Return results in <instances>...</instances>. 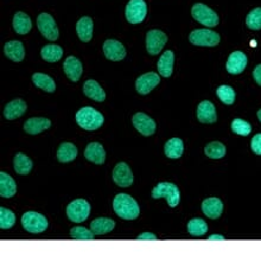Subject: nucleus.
I'll list each match as a JSON object with an SVG mask.
<instances>
[{
  "label": "nucleus",
  "mask_w": 261,
  "mask_h": 262,
  "mask_svg": "<svg viewBox=\"0 0 261 262\" xmlns=\"http://www.w3.org/2000/svg\"><path fill=\"white\" fill-rule=\"evenodd\" d=\"M114 212L120 219L126 221L136 220L140 214L139 205L132 197L126 193H119L113 201Z\"/></svg>",
  "instance_id": "obj_1"
},
{
  "label": "nucleus",
  "mask_w": 261,
  "mask_h": 262,
  "mask_svg": "<svg viewBox=\"0 0 261 262\" xmlns=\"http://www.w3.org/2000/svg\"><path fill=\"white\" fill-rule=\"evenodd\" d=\"M103 115L92 107L81 108L76 113L77 125L85 130H95L103 125Z\"/></svg>",
  "instance_id": "obj_2"
},
{
  "label": "nucleus",
  "mask_w": 261,
  "mask_h": 262,
  "mask_svg": "<svg viewBox=\"0 0 261 262\" xmlns=\"http://www.w3.org/2000/svg\"><path fill=\"white\" fill-rule=\"evenodd\" d=\"M152 198H155V200L165 198L170 207L175 208L177 207L178 203H180L181 194L180 190H178L177 186L172 184V183L162 182L157 186H155L154 190H152Z\"/></svg>",
  "instance_id": "obj_3"
},
{
  "label": "nucleus",
  "mask_w": 261,
  "mask_h": 262,
  "mask_svg": "<svg viewBox=\"0 0 261 262\" xmlns=\"http://www.w3.org/2000/svg\"><path fill=\"white\" fill-rule=\"evenodd\" d=\"M21 224L24 229L31 234H39L47 230L48 221L42 214L35 211H28L21 216Z\"/></svg>",
  "instance_id": "obj_4"
},
{
  "label": "nucleus",
  "mask_w": 261,
  "mask_h": 262,
  "mask_svg": "<svg viewBox=\"0 0 261 262\" xmlns=\"http://www.w3.org/2000/svg\"><path fill=\"white\" fill-rule=\"evenodd\" d=\"M191 14L195 18V20L208 26V28H214L219 24L217 13L204 4H195L191 9Z\"/></svg>",
  "instance_id": "obj_5"
},
{
  "label": "nucleus",
  "mask_w": 261,
  "mask_h": 262,
  "mask_svg": "<svg viewBox=\"0 0 261 262\" xmlns=\"http://www.w3.org/2000/svg\"><path fill=\"white\" fill-rule=\"evenodd\" d=\"M189 39L193 46L215 47L220 43V35L212 30L197 29L190 33Z\"/></svg>",
  "instance_id": "obj_6"
},
{
  "label": "nucleus",
  "mask_w": 261,
  "mask_h": 262,
  "mask_svg": "<svg viewBox=\"0 0 261 262\" xmlns=\"http://www.w3.org/2000/svg\"><path fill=\"white\" fill-rule=\"evenodd\" d=\"M91 214V204L85 200H75L67 207V216L72 222H84Z\"/></svg>",
  "instance_id": "obj_7"
},
{
  "label": "nucleus",
  "mask_w": 261,
  "mask_h": 262,
  "mask_svg": "<svg viewBox=\"0 0 261 262\" xmlns=\"http://www.w3.org/2000/svg\"><path fill=\"white\" fill-rule=\"evenodd\" d=\"M37 26L39 31L46 37L48 40H57L58 39V28L54 18L49 13H40L37 18Z\"/></svg>",
  "instance_id": "obj_8"
},
{
  "label": "nucleus",
  "mask_w": 261,
  "mask_h": 262,
  "mask_svg": "<svg viewBox=\"0 0 261 262\" xmlns=\"http://www.w3.org/2000/svg\"><path fill=\"white\" fill-rule=\"evenodd\" d=\"M147 14V5L144 0H130L126 6V19L130 24H139Z\"/></svg>",
  "instance_id": "obj_9"
},
{
  "label": "nucleus",
  "mask_w": 261,
  "mask_h": 262,
  "mask_svg": "<svg viewBox=\"0 0 261 262\" xmlns=\"http://www.w3.org/2000/svg\"><path fill=\"white\" fill-rule=\"evenodd\" d=\"M167 42V36L160 30H150L146 35V49L150 55H157L162 51Z\"/></svg>",
  "instance_id": "obj_10"
},
{
  "label": "nucleus",
  "mask_w": 261,
  "mask_h": 262,
  "mask_svg": "<svg viewBox=\"0 0 261 262\" xmlns=\"http://www.w3.org/2000/svg\"><path fill=\"white\" fill-rule=\"evenodd\" d=\"M134 128L145 137H150L156 130V122L154 119L145 113H136L132 118Z\"/></svg>",
  "instance_id": "obj_11"
},
{
  "label": "nucleus",
  "mask_w": 261,
  "mask_h": 262,
  "mask_svg": "<svg viewBox=\"0 0 261 262\" xmlns=\"http://www.w3.org/2000/svg\"><path fill=\"white\" fill-rule=\"evenodd\" d=\"M113 181L120 188H128L133 184V173L126 163H119L113 170Z\"/></svg>",
  "instance_id": "obj_12"
},
{
  "label": "nucleus",
  "mask_w": 261,
  "mask_h": 262,
  "mask_svg": "<svg viewBox=\"0 0 261 262\" xmlns=\"http://www.w3.org/2000/svg\"><path fill=\"white\" fill-rule=\"evenodd\" d=\"M160 77L156 73H147L141 75L136 81V89L141 95H147L152 89L159 84Z\"/></svg>",
  "instance_id": "obj_13"
},
{
  "label": "nucleus",
  "mask_w": 261,
  "mask_h": 262,
  "mask_svg": "<svg viewBox=\"0 0 261 262\" xmlns=\"http://www.w3.org/2000/svg\"><path fill=\"white\" fill-rule=\"evenodd\" d=\"M103 52L104 56L110 61L118 62L126 57V49L120 42L114 39H108L103 43Z\"/></svg>",
  "instance_id": "obj_14"
},
{
  "label": "nucleus",
  "mask_w": 261,
  "mask_h": 262,
  "mask_svg": "<svg viewBox=\"0 0 261 262\" xmlns=\"http://www.w3.org/2000/svg\"><path fill=\"white\" fill-rule=\"evenodd\" d=\"M246 66H247V57L244 52L234 51L229 55L228 61H227L226 68L227 72L232 75H238L244 72Z\"/></svg>",
  "instance_id": "obj_15"
},
{
  "label": "nucleus",
  "mask_w": 261,
  "mask_h": 262,
  "mask_svg": "<svg viewBox=\"0 0 261 262\" xmlns=\"http://www.w3.org/2000/svg\"><path fill=\"white\" fill-rule=\"evenodd\" d=\"M197 119L202 123H214L217 121L215 106L210 101H202L197 107Z\"/></svg>",
  "instance_id": "obj_16"
},
{
  "label": "nucleus",
  "mask_w": 261,
  "mask_h": 262,
  "mask_svg": "<svg viewBox=\"0 0 261 262\" xmlns=\"http://www.w3.org/2000/svg\"><path fill=\"white\" fill-rule=\"evenodd\" d=\"M84 157L85 159L96 164V165H102L106 160V152L100 143H91L84 149Z\"/></svg>",
  "instance_id": "obj_17"
},
{
  "label": "nucleus",
  "mask_w": 261,
  "mask_h": 262,
  "mask_svg": "<svg viewBox=\"0 0 261 262\" xmlns=\"http://www.w3.org/2000/svg\"><path fill=\"white\" fill-rule=\"evenodd\" d=\"M223 211V203L219 198L211 197L202 202V212L211 220H217Z\"/></svg>",
  "instance_id": "obj_18"
},
{
  "label": "nucleus",
  "mask_w": 261,
  "mask_h": 262,
  "mask_svg": "<svg viewBox=\"0 0 261 262\" xmlns=\"http://www.w3.org/2000/svg\"><path fill=\"white\" fill-rule=\"evenodd\" d=\"M51 121L47 118H30L24 123V130L28 134L36 136L43 130L50 128Z\"/></svg>",
  "instance_id": "obj_19"
},
{
  "label": "nucleus",
  "mask_w": 261,
  "mask_h": 262,
  "mask_svg": "<svg viewBox=\"0 0 261 262\" xmlns=\"http://www.w3.org/2000/svg\"><path fill=\"white\" fill-rule=\"evenodd\" d=\"M63 69H64L67 77L73 82H77L80 80L82 72H83L82 63L76 57H74V56H69L66 59L64 63H63Z\"/></svg>",
  "instance_id": "obj_20"
},
{
  "label": "nucleus",
  "mask_w": 261,
  "mask_h": 262,
  "mask_svg": "<svg viewBox=\"0 0 261 262\" xmlns=\"http://www.w3.org/2000/svg\"><path fill=\"white\" fill-rule=\"evenodd\" d=\"M4 54L13 62H21L25 57L23 43L19 40H11L4 46Z\"/></svg>",
  "instance_id": "obj_21"
},
{
  "label": "nucleus",
  "mask_w": 261,
  "mask_h": 262,
  "mask_svg": "<svg viewBox=\"0 0 261 262\" xmlns=\"http://www.w3.org/2000/svg\"><path fill=\"white\" fill-rule=\"evenodd\" d=\"M83 93L89 99L96 101V102H103L106 100V93L98 82L94 80H88L83 84Z\"/></svg>",
  "instance_id": "obj_22"
},
{
  "label": "nucleus",
  "mask_w": 261,
  "mask_h": 262,
  "mask_svg": "<svg viewBox=\"0 0 261 262\" xmlns=\"http://www.w3.org/2000/svg\"><path fill=\"white\" fill-rule=\"evenodd\" d=\"M17 193L16 181L5 172H0V196L11 198Z\"/></svg>",
  "instance_id": "obj_23"
},
{
  "label": "nucleus",
  "mask_w": 261,
  "mask_h": 262,
  "mask_svg": "<svg viewBox=\"0 0 261 262\" xmlns=\"http://www.w3.org/2000/svg\"><path fill=\"white\" fill-rule=\"evenodd\" d=\"M173 61H175V55L171 50H167L162 55V57L159 58L158 64H157V68H158L159 74L162 75L163 77H170L173 72Z\"/></svg>",
  "instance_id": "obj_24"
},
{
  "label": "nucleus",
  "mask_w": 261,
  "mask_h": 262,
  "mask_svg": "<svg viewBox=\"0 0 261 262\" xmlns=\"http://www.w3.org/2000/svg\"><path fill=\"white\" fill-rule=\"evenodd\" d=\"M26 111V103L23 100L17 99L11 101L6 104L5 110H4V117L7 120H14L20 118Z\"/></svg>",
  "instance_id": "obj_25"
},
{
  "label": "nucleus",
  "mask_w": 261,
  "mask_h": 262,
  "mask_svg": "<svg viewBox=\"0 0 261 262\" xmlns=\"http://www.w3.org/2000/svg\"><path fill=\"white\" fill-rule=\"evenodd\" d=\"M76 32L82 42H91L93 37V20L89 17H82L76 24Z\"/></svg>",
  "instance_id": "obj_26"
},
{
  "label": "nucleus",
  "mask_w": 261,
  "mask_h": 262,
  "mask_svg": "<svg viewBox=\"0 0 261 262\" xmlns=\"http://www.w3.org/2000/svg\"><path fill=\"white\" fill-rule=\"evenodd\" d=\"M115 222L112 219L107 217H100L91 222V230L94 235H104L111 233L114 229Z\"/></svg>",
  "instance_id": "obj_27"
},
{
  "label": "nucleus",
  "mask_w": 261,
  "mask_h": 262,
  "mask_svg": "<svg viewBox=\"0 0 261 262\" xmlns=\"http://www.w3.org/2000/svg\"><path fill=\"white\" fill-rule=\"evenodd\" d=\"M32 28L31 19L24 12H17L13 17V29L18 35H26Z\"/></svg>",
  "instance_id": "obj_28"
},
{
  "label": "nucleus",
  "mask_w": 261,
  "mask_h": 262,
  "mask_svg": "<svg viewBox=\"0 0 261 262\" xmlns=\"http://www.w3.org/2000/svg\"><path fill=\"white\" fill-rule=\"evenodd\" d=\"M77 157L76 146L72 143H63L58 147L57 159L59 163H70Z\"/></svg>",
  "instance_id": "obj_29"
},
{
  "label": "nucleus",
  "mask_w": 261,
  "mask_h": 262,
  "mask_svg": "<svg viewBox=\"0 0 261 262\" xmlns=\"http://www.w3.org/2000/svg\"><path fill=\"white\" fill-rule=\"evenodd\" d=\"M184 151V145L180 138H172L165 144L164 147V152H165L166 157H169L171 159H178L181 158Z\"/></svg>",
  "instance_id": "obj_30"
},
{
  "label": "nucleus",
  "mask_w": 261,
  "mask_h": 262,
  "mask_svg": "<svg viewBox=\"0 0 261 262\" xmlns=\"http://www.w3.org/2000/svg\"><path fill=\"white\" fill-rule=\"evenodd\" d=\"M13 166L14 170L18 174H29L32 170L33 163L32 160L29 158L28 156H25L24 153H17L13 160Z\"/></svg>",
  "instance_id": "obj_31"
},
{
  "label": "nucleus",
  "mask_w": 261,
  "mask_h": 262,
  "mask_svg": "<svg viewBox=\"0 0 261 262\" xmlns=\"http://www.w3.org/2000/svg\"><path fill=\"white\" fill-rule=\"evenodd\" d=\"M40 55L46 62H58L63 56V49L59 46H56V44H48V46L43 47Z\"/></svg>",
  "instance_id": "obj_32"
},
{
  "label": "nucleus",
  "mask_w": 261,
  "mask_h": 262,
  "mask_svg": "<svg viewBox=\"0 0 261 262\" xmlns=\"http://www.w3.org/2000/svg\"><path fill=\"white\" fill-rule=\"evenodd\" d=\"M32 82L36 87H38L43 91H46L48 93H52L55 92L56 89V84L52 78L49 76V75L42 74V73H36L32 75Z\"/></svg>",
  "instance_id": "obj_33"
},
{
  "label": "nucleus",
  "mask_w": 261,
  "mask_h": 262,
  "mask_svg": "<svg viewBox=\"0 0 261 262\" xmlns=\"http://www.w3.org/2000/svg\"><path fill=\"white\" fill-rule=\"evenodd\" d=\"M188 231L191 236H203L208 231V224L204 220L192 219L188 223Z\"/></svg>",
  "instance_id": "obj_34"
},
{
  "label": "nucleus",
  "mask_w": 261,
  "mask_h": 262,
  "mask_svg": "<svg viewBox=\"0 0 261 262\" xmlns=\"http://www.w3.org/2000/svg\"><path fill=\"white\" fill-rule=\"evenodd\" d=\"M204 153L206 156L211 159H220L226 155V147L225 145L219 143V141H212L209 143L206 147H204Z\"/></svg>",
  "instance_id": "obj_35"
},
{
  "label": "nucleus",
  "mask_w": 261,
  "mask_h": 262,
  "mask_svg": "<svg viewBox=\"0 0 261 262\" xmlns=\"http://www.w3.org/2000/svg\"><path fill=\"white\" fill-rule=\"evenodd\" d=\"M16 223V215L9 209L0 208V228L2 229H11Z\"/></svg>",
  "instance_id": "obj_36"
},
{
  "label": "nucleus",
  "mask_w": 261,
  "mask_h": 262,
  "mask_svg": "<svg viewBox=\"0 0 261 262\" xmlns=\"http://www.w3.org/2000/svg\"><path fill=\"white\" fill-rule=\"evenodd\" d=\"M216 94H217L219 99L225 104L230 106V104L235 102V92L229 85H220L217 91H216Z\"/></svg>",
  "instance_id": "obj_37"
},
{
  "label": "nucleus",
  "mask_w": 261,
  "mask_h": 262,
  "mask_svg": "<svg viewBox=\"0 0 261 262\" xmlns=\"http://www.w3.org/2000/svg\"><path fill=\"white\" fill-rule=\"evenodd\" d=\"M232 129L237 136L247 137L252 132V125L242 119H235L232 122Z\"/></svg>",
  "instance_id": "obj_38"
},
{
  "label": "nucleus",
  "mask_w": 261,
  "mask_h": 262,
  "mask_svg": "<svg viewBox=\"0 0 261 262\" xmlns=\"http://www.w3.org/2000/svg\"><path fill=\"white\" fill-rule=\"evenodd\" d=\"M246 25L251 30L261 29V7H256L248 13L247 18H246Z\"/></svg>",
  "instance_id": "obj_39"
},
{
  "label": "nucleus",
  "mask_w": 261,
  "mask_h": 262,
  "mask_svg": "<svg viewBox=\"0 0 261 262\" xmlns=\"http://www.w3.org/2000/svg\"><path fill=\"white\" fill-rule=\"evenodd\" d=\"M70 236L74 239H82V241H89V239H94V233L92 230H88L84 227H74L70 230Z\"/></svg>",
  "instance_id": "obj_40"
},
{
  "label": "nucleus",
  "mask_w": 261,
  "mask_h": 262,
  "mask_svg": "<svg viewBox=\"0 0 261 262\" xmlns=\"http://www.w3.org/2000/svg\"><path fill=\"white\" fill-rule=\"evenodd\" d=\"M251 148L255 155L261 156V133L253 137V139L251 141Z\"/></svg>",
  "instance_id": "obj_41"
},
{
  "label": "nucleus",
  "mask_w": 261,
  "mask_h": 262,
  "mask_svg": "<svg viewBox=\"0 0 261 262\" xmlns=\"http://www.w3.org/2000/svg\"><path fill=\"white\" fill-rule=\"evenodd\" d=\"M253 77H254L256 83L261 85V64H259L254 69V72H253Z\"/></svg>",
  "instance_id": "obj_42"
},
{
  "label": "nucleus",
  "mask_w": 261,
  "mask_h": 262,
  "mask_svg": "<svg viewBox=\"0 0 261 262\" xmlns=\"http://www.w3.org/2000/svg\"><path fill=\"white\" fill-rule=\"evenodd\" d=\"M137 239H150V241H155V239H157V237L155 236L154 234H150V233H144L141 234L138 236Z\"/></svg>",
  "instance_id": "obj_43"
},
{
  "label": "nucleus",
  "mask_w": 261,
  "mask_h": 262,
  "mask_svg": "<svg viewBox=\"0 0 261 262\" xmlns=\"http://www.w3.org/2000/svg\"><path fill=\"white\" fill-rule=\"evenodd\" d=\"M208 239H210V241H225V237L221 236V235H211Z\"/></svg>",
  "instance_id": "obj_44"
},
{
  "label": "nucleus",
  "mask_w": 261,
  "mask_h": 262,
  "mask_svg": "<svg viewBox=\"0 0 261 262\" xmlns=\"http://www.w3.org/2000/svg\"><path fill=\"white\" fill-rule=\"evenodd\" d=\"M258 118H259V120L261 121V110L258 112Z\"/></svg>",
  "instance_id": "obj_45"
}]
</instances>
